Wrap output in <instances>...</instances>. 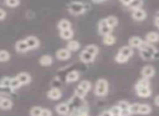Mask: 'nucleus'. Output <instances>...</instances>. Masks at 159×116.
I'll return each mask as SVG.
<instances>
[{"label": "nucleus", "instance_id": "obj_1", "mask_svg": "<svg viewBox=\"0 0 159 116\" xmlns=\"http://www.w3.org/2000/svg\"><path fill=\"white\" fill-rule=\"evenodd\" d=\"M109 91V83L106 79H98L95 85V94L97 96L107 95Z\"/></svg>", "mask_w": 159, "mask_h": 116}, {"label": "nucleus", "instance_id": "obj_2", "mask_svg": "<svg viewBox=\"0 0 159 116\" xmlns=\"http://www.w3.org/2000/svg\"><path fill=\"white\" fill-rule=\"evenodd\" d=\"M86 6L85 3L80 2V1H73L69 5V11L71 12L74 16H77V14H82L86 11Z\"/></svg>", "mask_w": 159, "mask_h": 116}, {"label": "nucleus", "instance_id": "obj_3", "mask_svg": "<svg viewBox=\"0 0 159 116\" xmlns=\"http://www.w3.org/2000/svg\"><path fill=\"white\" fill-rule=\"evenodd\" d=\"M111 31H112V29L108 25L106 19H102V20L99 21V23H98V32H99L100 35H108V34H111Z\"/></svg>", "mask_w": 159, "mask_h": 116}, {"label": "nucleus", "instance_id": "obj_4", "mask_svg": "<svg viewBox=\"0 0 159 116\" xmlns=\"http://www.w3.org/2000/svg\"><path fill=\"white\" fill-rule=\"evenodd\" d=\"M25 41H26L27 46H29L30 51H33V49H37L38 47H39V45H40L39 40H38V38L36 37V36H34V35L27 36V37L25 38Z\"/></svg>", "mask_w": 159, "mask_h": 116}, {"label": "nucleus", "instance_id": "obj_5", "mask_svg": "<svg viewBox=\"0 0 159 116\" xmlns=\"http://www.w3.org/2000/svg\"><path fill=\"white\" fill-rule=\"evenodd\" d=\"M56 111L59 115L61 116H66L70 113V106L66 102H62L59 103V104L56 105Z\"/></svg>", "mask_w": 159, "mask_h": 116}, {"label": "nucleus", "instance_id": "obj_6", "mask_svg": "<svg viewBox=\"0 0 159 116\" xmlns=\"http://www.w3.org/2000/svg\"><path fill=\"white\" fill-rule=\"evenodd\" d=\"M141 74H142V76H143V78L152 79V77L155 76V74H156V70H155V68L152 67V66L146 65V66H144V67H143Z\"/></svg>", "mask_w": 159, "mask_h": 116}, {"label": "nucleus", "instance_id": "obj_7", "mask_svg": "<svg viewBox=\"0 0 159 116\" xmlns=\"http://www.w3.org/2000/svg\"><path fill=\"white\" fill-rule=\"evenodd\" d=\"M56 57L58 58V60H68L71 57V51L68 48H60L56 53Z\"/></svg>", "mask_w": 159, "mask_h": 116}, {"label": "nucleus", "instance_id": "obj_8", "mask_svg": "<svg viewBox=\"0 0 159 116\" xmlns=\"http://www.w3.org/2000/svg\"><path fill=\"white\" fill-rule=\"evenodd\" d=\"M147 17V12L144 9H137L132 11V19L135 21H144Z\"/></svg>", "mask_w": 159, "mask_h": 116}, {"label": "nucleus", "instance_id": "obj_9", "mask_svg": "<svg viewBox=\"0 0 159 116\" xmlns=\"http://www.w3.org/2000/svg\"><path fill=\"white\" fill-rule=\"evenodd\" d=\"M12 107H13V102L10 99L0 95V109L8 111V109H11Z\"/></svg>", "mask_w": 159, "mask_h": 116}, {"label": "nucleus", "instance_id": "obj_10", "mask_svg": "<svg viewBox=\"0 0 159 116\" xmlns=\"http://www.w3.org/2000/svg\"><path fill=\"white\" fill-rule=\"evenodd\" d=\"M80 59H81V61H83L84 64H91L95 60V56L87 53V51L84 49V51H81V54H80Z\"/></svg>", "mask_w": 159, "mask_h": 116}, {"label": "nucleus", "instance_id": "obj_11", "mask_svg": "<svg viewBox=\"0 0 159 116\" xmlns=\"http://www.w3.org/2000/svg\"><path fill=\"white\" fill-rule=\"evenodd\" d=\"M135 91H136V94L139 98H143V99L149 98L152 95V89H150V87L137 88V89H135Z\"/></svg>", "mask_w": 159, "mask_h": 116}, {"label": "nucleus", "instance_id": "obj_12", "mask_svg": "<svg viewBox=\"0 0 159 116\" xmlns=\"http://www.w3.org/2000/svg\"><path fill=\"white\" fill-rule=\"evenodd\" d=\"M47 96H48L50 100H59L60 98L62 96V92L60 89H58V88H52V89H50L48 91V93H47Z\"/></svg>", "mask_w": 159, "mask_h": 116}, {"label": "nucleus", "instance_id": "obj_13", "mask_svg": "<svg viewBox=\"0 0 159 116\" xmlns=\"http://www.w3.org/2000/svg\"><path fill=\"white\" fill-rule=\"evenodd\" d=\"M118 105H119V107L122 111V116H131L132 115L131 112H130V103H129L128 101H120V102L118 103Z\"/></svg>", "mask_w": 159, "mask_h": 116}, {"label": "nucleus", "instance_id": "obj_14", "mask_svg": "<svg viewBox=\"0 0 159 116\" xmlns=\"http://www.w3.org/2000/svg\"><path fill=\"white\" fill-rule=\"evenodd\" d=\"M144 41L142 40L139 36H132V37L129 40V46H131L132 48H141L142 44H143Z\"/></svg>", "mask_w": 159, "mask_h": 116}, {"label": "nucleus", "instance_id": "obj_15", "mask_svg": "<svg viewBox=\"0 0 159 116\" xmlns=\"http://www.w3.org/2000/svg\"><path fill=\"white\" fill-rule=\"evenodd\" d=\"M16 78L20 80V82L22 83V85H27L31 83L32 81V77L30 74H27V72H20V74L16 76Z\"/></svg>", "mask_w": 159, "mask_h": 116}, {"label": "nucleus", "instance_id": "obj_16", "mask_svg": "<svg viewBox=\"0 0 159 116\" xmlns=\"http://www.w3.org/2000/svg\"><path fill=\"white\" fill-rule=\"evenodd\" d=\"M16 51H19V53H26V51H30L29 46H27V43L25 40L18 41L16 44Z\"/></svg>", "mask_w": 159, "mask_h": 116}, {"label": "nucleus", "instance_id": "obj_17", "mask_svg": "<svg viewBox=\"0 0 159 116\" xmlns=\"http://www.w3.org/2000/svg\"><path fill=\"white\" fill-rule=\"evenodd\" d=\"M39 65L40 66H44V67H48V66L52 65L53 63V59L50 55H43L42 57L39 58Z\"/></svg>", "mask_w": 159, "mask_h": 116}, {"label": "nucleus", "instance_id": "obj_18", "mask_svg": "<svg viewBox=\"0 0 159 116\" xmlns=\"http://www.w3.org/2000/svg\"><path fill=\"white\" fill-rule=\"evenodd\" d=\"M80 79V72L76 71V70H72L70 71L66 77V81L68 83H72V82H75Z\"/></svg>", "mask_w": 159, "mask_h": 116}, {"label": "nucleus", "instance_id": "obj_19", "mask_svg": "<svg viewBox=\"0 0 159 116\" xmlns=\"http://www.w3.org/2000/svg\"><path fill=\"white\" fill-rule=\"evenodd\" d=\"M145 41L150 44H155V43L159 42V34L157 32H149V33L146 34Z\"/></svg>", "mask_w": 159, "mask_h": 116}, {"label": "nucleus", "instance_id": "obj_20", "mask_svg": "<svg viewBox=\"0 0 159 116\" xmlns=\"http://www.w3.org/2000/svg\"><path fill=\"white\" fill-rule=\"evenodd\" d=\"M119 54H121V55H123L124 57L130 59V58L133 56V48L131 46H129V45H126V46H123L119 49Z\"/></svg>", "mask_w": 159, "mask_h": 116}, {"label": "nucleus", "instance_id": "obj_21", "mask_svg": "<svg viewBox=\"0 0 159 116\" xmlns=\"http://www.w3.org/2000/svg\"><path fill=\"white\" fill-rule=\"evenodd\" d=\"M74 36V32H73L72 29L70 30H63V31H60V37L62 40L66 41H71Z\"/></svg>", "mask_w": 159, "mask_h": 116}, {"label": "nucleus", "instance_id": "obj_22", "mask_svg": "<svg viewBox=\"0 0 159 116\" xmlns=\"http://www.w3.org/2000/svg\"><path fill=\"white\" fill-rule=\"evenodd\" d=\"M72 27V24L69 20L66 19H62L58 22V29L59 31H63V30H70Z\"/></svg>", "mask_w": 159, "mask_h": 116}, {"label": "nucleus", "instance_id": "obj_23", "mask_svg": "<svg viewBox=\"0 0 159 116\" xmlns=\"http://www.w3.org/2000/svg\"><path fill=\"white\" fill-rule=\"evenodd\" d=\"M80 47H81L80 43L77 42V41H74V40L69 41L68 44H66V48H68L70 51H79Z\"/></svg>", "mask_w": 159, "mask_h": 116}, {"label": "nucleus", "instance_id": "obj_24", "mask_svg": "<svg viewBox=\"0 0 159 116\" xmlns=\"http://www.w3.org/2000/svg\"><path fill=\"white\" fill-rule=\"evenodd\" d=\"M85 51H87V53H89V54H92L93 56H97V54L99 53V48H98V46L97 45H95V44H89V45H87L86 47H85Z\"/></svg>", "mask_w": 159, "mask_h": 116}, {"label": "nucleus", "instance_id": "obj_25", "mask_svg": "<svg viewBox=\"0 0 159 116\" xmlns=\"http://www.w3.org/2000/svg\"><path fill=\"white\" fill-rule=\"evenodd\" d=\"M143 0H132V2L129 5V9L134 11V10L141 9L142 6H143Z\"/></svg>", "mask_w": 159, "mask_h": 116}, {"label": "nucleus", "instance_id": "obj_26", "mask_svg": "<svg viewBox=\"0 0 159 116\" xmlns=\"http://www.w3.org/2000/svg\"><path fill=\"white\" fill-rule=\"evenodd\" d=\"M152 113V107H150L149 104H141V107H139V115H148V114Z\"/></svg>", "mask_w": 159, "mask_h": 116}, {"label": "nucleus", "instance_id": "obj_27", "mask_svg": "<svg viewBox=\"0 0 159 116\" xmlns=\"http://www.w3.org/2000/svg\"><path fill=\"white\" fill-rule=\"evenodd\" d=\"M102 43H104L105 45H108V46H110V45H113L116 43V37L112 35V34L105 35L104 37H102Z\"/></svg>", "mask_w": 159, "mask_h": 116}, {"label": "nucleus", "instance_id": "obj_28", "mask_svg": "<svg viewBox=\"0 0 159 116\" xmlns=\"http://www.w3.org/2000/svg\"><path fill=\"white\" fill-rule=\"evenodd\" d=\"M21 87H22V83L20 82V80H19L16 77V78H12L11 85H10V90L13 92V91H16V90L20 89Z\"/></svg>", "mask_w": 159, "mask_h": 116}, {"label": "nucleus", "instance_id": "obj_29", "mask_svg": "<svg viewBox=\"0 0 159 116\" xmlns=\"http://www.w3.org/2000/svg\"><path fill=\"white\" fill-rule=\"evenodd\" d=\"M139 56H141L142 59H144V60H152V59H154L152 54L146 51V49H142V48L139 49Z\"/></svg>", "mask_w": 159, "mask_h": 116}, {"label": "nucleus", "instance_id": "obj_30", "mask_svg": "<svg viewBox=\"0 0 159 116\" xmlns=\"http://www.w3.org/2000/svg\"><path fill=\"white\" fill-rule=\"evenodd\" d=\"M144 87H150L149 79L142 78V79H139L136 82V85H135V89H137V88H144Z\"/></svg>", "mask_w": 159, "mask_h": 116}, {"label": "nucleus", "instance_id": "obj_31", "mask_svg": "<svg viewBox=\"0 0 159 116\" xmlns=\"http://www.w3.org/2000/svg\"><path fill=\"white\" fill-rule=\"evenodd\" d=\"M106 21H107V23H108V25L112 30L115 29V27L118 25V23H119L118 19L116 18V17H113V16H110V17H108V18H106Z\"/></svg>", "mask_w": 159, "mask_h": 116}, {"label": "nucleus", "instance_id": "obj_32", "mask_svg": "<svg viewBox=\"0 0 159 116\" xmlns=\"http://www.w3.org/2000/svg\"><path fill=\"white\" fill-rule=\"evenodd\" d=\"M77 87H80L81 89L84 90V91L89 92V90L92 89V83H91V81H89V80H82Z\"/></svg>", "mask_w": 159, "mask_h": 116}, {"label": "nucleus", "instance_id": "obj_33", "mask_svg": "<svg viewBox=\"0 0 159 116\" xmlns=\"http://www.w3.org/2000/svg\"><path fill=\"white\" fill-rule=\"evenodd\" d=\"M10 59V54L5 49L0 51V63H6Z\"/></svg>", "mask_w": 159, "mask_h": 116}, {"label": "nucleus", "instance_id": "obj_34", "mask_svg": "<svg viewBox=\"0 0 159 116\" xmlns=\"http://www.w3.org/2000/svg\"><path fill=\"white\" fill-rule=\"evenodd\" d=\"M43 109L40 106H34L30 109V115L31 116H42Z\"/></svg>", "mask_w": 159, "mask_h": 116}, {"label": "nucleus", "instance_id": "obj_35", "mask_svg": "<svg viewBox=\"0 0 159 116\" xmlns=\"http://www.w3.org/2000/svg\"><path fill=\"white\" fill-rule=\"evenodd\" d=\"M11 80L12 78L10 77H5L0 80V87L1 88H9L10 89V85H11Z\"/></svg>", "mask_w": 159, "mask_h": 116}, {"label": "nucleus", "instance_id": "obj_36", "mask_svg": "<svg viewBox=\"0 0 159 116\" xmlns=\"http://www.w3.org/2000/svg\"><path fill=\"white\" fill-rule=\"evenodd\" d=\"M109 111H110V113H111V116H122V111L118 104L112 106Z\"/></svg>", "mask_w": 159, "mask_h": 116}, {"label": "nucleus", "instance_id": "obj_37", "mask_svg": "<svg viewBox=\"0 0 159 116\" xmlns=\"http://www.w3.org/2000/svg\"><path fill=\"white\" fill-rule=\"evenodd\" d=\"M5 3L9 8H18L20 6V0H5Z\"/></svg>", "mask_w": 159, "mask_h": 116}, {"label": "nucleus", "instance_id": "obj_38", "mask_svg": "<svg viewBox=\"0 0 159 116\" xmlns=\"http://www.w3.org/2000/svg\"><path fill=\"white\" fill-rule=\"evenodd\" d=\"M139 107H141V104L139 103H133V104H130V112L131 114H139Z\"/></svg>", "mask_w": 159, "mask_h": 116}, {"label": "nucleus", "instance_id": "obj_39", "mask_svg": "<svg viewBox=\"0 0 159 116\" xmlns=\"http://www.w3.org/2000/svg\"><path fill=\"white\" fill-rule=\"evenodd\" d=\"M75 95L79 96V98H81L82 100H84V98L87 95V92L84 91L83 89H81L80 87H77L76 89H75Z\"/></svg>", "mask_w": 159, "mask_h": 116}, {"label": "nucleus", "instance_id": "obj_40", "mask_svg": "<svg viewBox=\"0 0 159 116\" xmlns=\"http://www.w3.org/2000/svg\"><path fill=\"white\" fill-rule=\"evenodd\" d=\"M115 59H116V61H117L118 64H125L126 61L129 60V58L124 57L123 55H121V54H119V53H118L117 55H116Z\"/></svg>", "mask_w": 159, "mask_h": 116}, {"label": "nucleus", "instance_id": "obj_41", "mask_svg": "<svg viewBox=\"0 0 159 116\" xmlns=\"http://www.w3.org/2000/svg\"><path fill=\"white\" fill-rule=\"evenodd\" d=\"M82 112H81V107H75V109H72L69 113V116H81Z\"/></svg>", "mask_w": 159, "mask_h": 116}, {"label": "nucleus", "instance_id": "obj_42", "mask_svg": "<svg viewBox=\"0 0 159 116\" xmlns=\"http://www.w3.org/2000/svg\"><path fill=\"white\" fill-rule=\"evenodd\" d=\"M42 116H52V113L49 109H43Z\"/></svg>", "mask_w": 159, "mask_h": 116}, {"label": "nucleus", "instance_id": "obj_43", "mask_svg": "<svg viewBox=\"0 0 159 116\" xmlns=\"http://www.w3.org/2000/svg\"><path fill=\"white\" fill-rule=\"evenodd\" d=\"M6 17H7V12H6L2 8H0V21L5 20Z\"/></svg>", "mask_w": 159, "mask_h": 116}, {"label": "nucleus", "instance_id": "obj_44", "mask_svg": "<svg viewBox=\"0 0 159 116\" xmlns=\"http://www.w3.org/2000/svg\"><path fill=\"white\" fill-rule=\"evenodd\" d=\"M155 25L159 29V12H157L156 17H155Z\"/></svg>", "mask_w": 159, "mask_h": 116}, {"label": "nucleus", "instance_id": "obj_45", "mask_svg": "<svg viewBox=\"0 0 159 116\" xmlns=\"http://www.w3.org/2000/svg\"><path fill=\"white\" fill-rule=\"evenodd\" d=\"M121 1V3L123 6H126V7H129V5H130L131 2H132V0H120Z\"/></svg>", "mask_w": 159, "mask_h": 116}, {"label": "nucleus", "instance_id": "obj_46", "mask_svg": "<svg viewBox=\"0 0 159 116\" xmlns=\"http://www.w3.org/2000/svg\"><path fill=\"white\" fill-rule=\"evenodd\" d=\"M99 116H111V113L110 111H104Z\"/></svg>", "mask_w": 159, "mask_h": 116}, {"label": "nucleus", "instance_id": "obj_47", "mask_svg": "<svg viewBox=\"0 0 159 116\" xmlns=\"http://www.w3.org/2000/svg\"><path fill=\"white\" fill-rule=\"evenodd\" d=\"M154 102H155V104H156L157 106H159V95H157L156 98L154 99Z\"/></svg>", "mask_w": 159, "mask_h": 116}, {"label": "nucleus", "instance_id": "obj_48", "mask_svg": "<svg viewBox=\"0 0 159 116\" xmlns=\"http://www.w3.org/2000/svg\"><path fill=\"white\" fill-rule=\"evenodd\" d=\"M104 0H93V2H95V3H100V2H102Z\"/></svg>", "mask_w": 159, "mask_h": 116}, {"label": "nucleus", "instance_id": "obj_49", "mask_svg": "<svg viewBox=\"0 0 159 116\" xmlns=\"http://www.w3.org/2000/svg\"><path fill=\"white\" fill-rule=\"evenodd\" d=\"M104 1H106V0H104Z\"/></svg>", "mask_w": 159, "mask_h": 116}]
</instances>
